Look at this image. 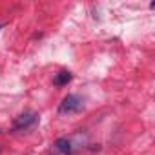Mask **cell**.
<instances>
[{"mask_svg": "<svg viewBox=\"0 0 155 155\" xmlns=\"http://www.w3.org/2000/svg\"><path fill=\"white\" fill-rule=\"evenodd\" d=\"M84 110V101L79 95H68L62 99L58 106V113L62 115H71V113H81Z\"/></svg>", "mask_w": 155, "mask_h": 155, "instance_id": "6da1fadb", "label": "cell"}, {"mask_svg": "<svg viewBox=\"0 0 155 155\" xmlns=\"http://www.w3.org/2000/svg\"><path fill=\"white\" fill-rule=\"evenodd\" d=\"M38 122V115L35 111H26L22 115H18L15 120H13V131H28V130H33Z\"/></svg>", "mask_w": 155, "mask_h": 155, "instance_id": "7a4b0ae2", "label": "cell"}, {"mask_svg": "<svg viewBox=\"0 0 155 155\" xmlns=\"http://www.w3.org/2000/svg\"><path fill=\"white\" fill-rule=\"evenodd\" d=\"M55 155H71L73 153V142L68 137H60L53 142V150Z\"/></svg>", "mask_w": 155, "mask_h": 155, "instance_id": "3957f363", "label": "cell"}, {"mask_svg": "<svg viewBox=\"0 0 155 155\" xmlns=\"http://www.w3.org/2000/svg\"><path fill=\"white\" fill-rule=\"evenodd\" d=\"M71 79H73V77H71L69 71H60V73H57V77L53 79V84H55L57 88H62V86H66Z\"/></svg>", "mask_w": 155, "mask_h": 155, "instance_id": "277c9868", "label": "cell"}]
</instances>
